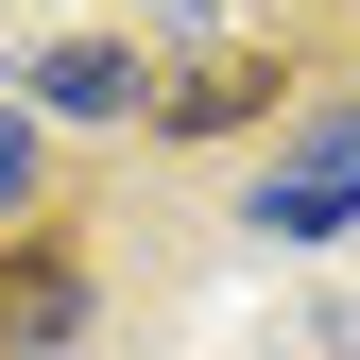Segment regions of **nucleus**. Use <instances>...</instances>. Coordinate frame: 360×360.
<instances>
[{
	"instance_id": "1",
	"label": "nucleus",
	"mask_w": 360,
	"mask_h": 360,
	"mask_svg": "<svg viewBox=\"0 0 360 360\" xmlns=\"http://www.w3.org/2000/svg\"><path fill=\"white\" fill-rule=\"evenodd\" d=\"M343 206H360V120H343V138H326V155H292V172H275V189H257V223H275V240H326V223H343Z\"/></svg>"
},
{
	"instance_id": "2",
	"label": "nucleus",
	"mask_w": 360,
	"mask_h": 360,
	"mask_svg": "<svg viewBox=\"0 0 360 360\" xmlns=\"http://www.w3.org/2000/svg\"><path fill=\"white\" fill-rule=\"evenodd\" d=\"M69 326H86V275H69V257H0V360H34Z\"/></svg>"
},
{
	"instance_id": "3",
	"label": "nucleus",
	"mask_w": 360,
	"mask_h": 360,
	"mask_svg": "<svg viewBox=\"0 0 360 360\" xmlns=\"http://www.w3.org/2000/svg\"><path fill=\"white\" fill-rule=\"evenodd\" d=\"M34 86H52L69 120H120V103H138V52H103V34H69V52L34 69Z\"/></svg>"
},
{
	"instance_id": "4",
	"label": "nucleus",
	"mask_w": 360,
	"mask_h": 360,
	"mask_svg": "<svg viewBox=\"0 0 360 360\" xmlns=\"http://www.w3.org/2000/svg\"><path fill=\"white\" fill-rule=\"evenodd\" d=\"M257 86H275V69H189V86H172V120H189V138H206V120H257Z\"/></svg>"
},
{
	"instance_id": "5",
	"label": "nucleus",
	"mask_w": 360,
	"mask_h": 360,
	"mask_svg": "<svg viewBox=\"0 0 360 360\" xmlns=\"http://www.w3.org/2000/svg\"><path fill=\"white\" fill-rule=\"evenodd\" d=\"M34 189V120H0V206H18Z\"/></svg>"
}]
</instances>
